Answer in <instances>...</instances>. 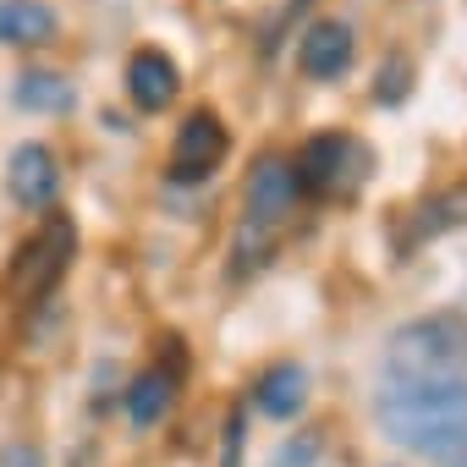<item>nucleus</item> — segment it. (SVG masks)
Returning a JSON list of instances; mask_svg holds the SVG:
<instances>
[{
    "instance_id": "obj_14",
    "label": "nucleus",
    "mask_w": 467,
    "mask_h": 467,
    "mask_svg": "<svg viewBox=\"0 0 467 467\" xmlns=\"http://www.w3.org/2000/svg\"><path fill=\"white\" fill-rule=\"evenodd\" d=\"M314 456H319V440L308 434V440H286L270 467H314Z\"/></svg>"
},
{
    "instance_id": "obj_7",
    "label": "nucleus",
    "mask_w": 467,
    "mask_h": 467,
    "mask_svg": "<svg viewBox=\"0 0 467 467\" xmlns=\"http://www.w3.org/2000/svg\"><path fill=\"white\" fill-rule=\"evenodd\" d=\"M297 67H303L308 78H319V83L341 78V72L352 67V28H347V23H336V17L308 23V28H303V39H297Z\"/></svg>"
},
{
    "instance_id": "obj_5",
    "label": "nucleus",
    "mask_w": 467,
    "mask_h": 467,
    "mask_svg": "<svg viewBox=\"0 0 467 467\" xmlns=\"http://www.w3.org/2000/svg\"><path fill=\"white\" fill-rule=\"evenodd\" d=\"M352 154H358V143L341 138V132L308 138V143L297 149V160H292V187H297V198H330V192H341V182H347V171H352Z\"/></svg>"
},
{
    "instance_id": "obj_15",
    "label": "nucleus",
    "mask_w": 467,
    "mask_h": 467,
    "mask_svg": "<svg viewBox=\"0 0 467 467\" xmlns=\"http://www.w3.org/2000/svg\"><path fill=\"white\" fill-rule=\"evenodd\" d=\"M456 467H467V456H456Z\"/></svg>"
},
{
    "instance_id": "obj_13",
    "label": "nucleus",
    "mask_w": 467,
    "mask_h": 467,
    "mask_svg": "<svg viewBox=\"0 0 467 467\" xmlns=\"http://www.w3.org/2000/svg\"><path fill=\"white\" fill-rule=\"evenodd\" d=\"M12 99H17L23 110H34V116H61V110H72V105H78L72 83H67V78H56V72H23V78H17V88H12Z\"/></svg>"
},
{
    "instance_id": "obj_12",
    "label": "nucleus",
    "mask_w": 467,
    "mask_h": 467,
    "mask_svg": "<svg viewBox=\"0 0 467 467\" xmlns=\"http://www.w3.org/2000/svg\"><path fill=\"white\" fill-rule=\"evenodd\" d=\"M56 39V12L45 0H0V45L28 50V45H50Z\"/></svg>"
},
{
    "instance_id": "obj_11",
    "label": "nucleus",
    "mask_w": 467,
    "mask_h": 467,
    "mask_svg": "<svg viewBox=\"0 0 467 467\" xmlns=\"http://www.w3.org/2000/svg\"><path fill=\"white\" fill-rule=\"evenodd\" d=\"M171 401H176V374H165V368H143L121 390V407H127V423L132 429H154L171 412Z\"/></svg>"
},
{
    "instance_id": "obj_1",
    "label": "nucleus",
    "mask_w": 467,
    "mask_h": 467,
    "mask_svg": "<svg viewBox=\"0 0 467 467\" xmlns=\"http://www.w3.org/2000/svg\"><path fill=\"white\" fill-rule=\"evenodd\" d=\"M374 418L412 456H467V379H390Z\"/></svg>"
},
{
    "instance_id": "obj_4",
    "label": "nucleus",
    "mask_w": 467,
    "mask_h": 467,
    "mask_svg": "<svg viewBox=\"0 0 467 467\" xmlns=\"http://www.w3.org/2000/svg\"><path fill=\"white\" fill-rule=\"evenodd\" d=\"M231 154V132L214 110H192L182 127H176V143H171V182L192 187L203 176L220 171V160Z\"/></svg>"
},
{
    "instance_id": "obj_8",
    "label": "nucleus",
    "mask_w": 467,
    "mask_h": 467,
    "mask_svg": "<svg viewBox=\"0 0 467 467\" xmlns=\"http://www.w3.org/2000/svg\"><path fill=\"white\" fill-rule=\"evenodd\" d=\"M176 88H182V72H176V61L165 50H132V61H127V94H132L138 110H149V116L165 110L176 99Z\"/></svg>"
},
{
    "instance_id": "obj_6",
    "label": "nucleus",
    "mask_w": 467,
    "mask_h": 467,
    "mask_svg": "<svg viewBox=\"0 0 467 467\" xmlns=\"http://www.w3.org/2000/svg\"><path fill=\"white\" fill-rule=\"evenodd\" d=\"M6 187L23 209H50L56 192H61V165L45 143H17L12 149V165H6Z\"/></svg>"
},
{
    "instance_id": "obj_2",
    "label": "nucleus",
    "mask_w": 467,
    "mask_h": 467,
    "mask_svg": "<svg viewBox=\"0 0 467 467\" xmlns=\"http://www.w3.org/2000/svg\"><path fill=\"white\" fill-rule=\"evenodd\" d=\"M390 379H467V314H423L390 336Z\"/></svg>"
},
{
    "instance_id": "obj_3",
    "label": "nucleus",
    "mask_w": 467,
    "mask_h": 467,
    "mask_svg": "<svg viewBox=\"0 0 467 467\" xmlns=\"http://www.w3.org/2000/svg\"><path fill=\"white\" fill-rule=\"evenodd\" d=\"M72 259H78V225L67 214H45L34 225V237H23L12 265H6V292L23 303H39L67 281Z\"/></svg>"
},
{
    "instance_id": "obj_9",
    "label": "nucleus",
    "mask_w": 467,
    "mask_h": 467,
    "mask_svg": "<svg viewBox=\"0 0 467 467\" xmlns=\"http://www.w3.org/2000/svg\"><path fill=\"white\" fill-rule=\"evenodd\" d=\"M297 187H292V165L286 160H265L254 176H248V225H281L286 209H292Z\"/></svg>"
},
{
    "instance_id": "obj_10",
    "label": "nucleus",
    "mask_w": 467,
    "mask_h": 467,
    "mask_svg": "<svg viewBox=\"0 0 467 467\" xmlns=\"http://www.w3.org/2000/svg\"><path fill=\"white\" fill-rule=\"evenodd\" d=\"M303 396H308V374H303L297 363H275V368H265L259 385H254V407H259L265 418H281V423L303 412Z\"/></svg>"
}]
</instances>
